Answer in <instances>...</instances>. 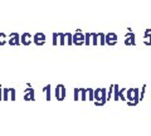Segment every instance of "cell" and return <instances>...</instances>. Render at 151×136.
Returning <instances> with one entry per match:
<instances>
[{
  "label": "cell",
  "instance_id": "cell-19",
  "mask_svg": "<svg viewBox=\"0 0 151 136\" xmlns=\"http://www.w3.org/2000/svg\"><path fill=\"white\" fill-rule=\"evenodd\" d=\"M9 91H10V88H4V91H3V100L4 101H8L9 100V97H8Z\"/></svg>",
  "mask_w": 151,
  "mask_h": 136
},
{
  "label": "cell",
  "instance_id": "cell-21",
  "mask_svg": "<svg viewBox=\"0 0 151 136\" xmlns=\"http://www.w3.org/2000/svg\"><path fill=\"white\" fill-rule=\"evenodd\" d=\"M79 92H81V91H79V88H74V98H73L74 101L79 100Z\"/></svg>",
  "mask_w": 151,
  "mask_h": 136
},
{
  "label": "cell",
  "instance_id": "cell-11",
  "mask_svg": "<svg viewBox=\"0 0 151 136\" xmlns=\"http://www.w3.org/2000/svg\"><path fill=\"white\" fill-rule=\"evenodd\" d=\"M151 29L149 28V29H146L145 34H144V44L145 45H151Z\"/></svg>",
  "mask_w": 151,
  "mask_h": 136
},
{
  "label": "cell",
  "instance_id": "cell-5",
  "mask_svg": "<svg viewBox=\"0 0 151 136\" xmlns=\"http://www.w3.org/2000/svg\"><path fill=\"white\" fill-rule=\"evenodd\" d=\"M33 42H34V44L40 47L45 43V34L44 33H37V34L33 35Z\"/></svg>",
  "mask_w": 151,
  "mask_h": 136
},
{
  "label": "cell",
  "instance_id": "cell-9",
  "mask_svg": "<svg viewBox=\"0 0 151 136\" xmlns=\"http://www.w3.org/2000/svg\"><path fill=\"white\" fill-rule=\"evenodd\" d=\"M24 100L25 101H34L35 100V97H34V90L32 88H27L25 90V95H24Z\"/></svg>",
  "mask_w": 151,
  "mask_h": 136
},
{
  "label": "cell",
  "instance_id": "cell-4",
  "mask_svg": "<svg viewBox=\"0 0 151 136\" xmlns=\"http://www.w3.org/2000/svg\"><path fill=\"white\" fill-rule=\"evenodd\" d=\"M81 91V100L82 101H86V100H89V101H94V91L92 88H79Z\"/></svg>",
  "mask_w": 151,
  "mask_h": 136
},
{
  "label": "cell",
  "instance_id": "cell-24",
  "mask_svg": "<svg viewBox=\"0 0 151 136\" xmlns=\"http://www.w3.org/2000/svg\"><path fill=\"white\" fill-rule=\"evenodd\" d=\"M145 91H146V86H144L141 88V93H140V101L144 100V96H145Z\"/></svg>",
  "mask_w": 151,
  "mask_h": 136
},
{
  "label": "cell",
  "instance_id": "cell-1",
  "mask_svg": "<svg viewBox=\"0 0 151 136\" xmlns=\"http://www.w3.org/2000/svg\"><path fill=\"white\" fill-rule=\"evenodd\" d=\"M126 98L129 106H136L140 102V90L139 88H129L126 90Z\"/></svg>",
  "mask_w": 151,
  "mask_h": 136
},
{
  "label": "cell",
  "instance_id": "cell-16",
  "mask_svg": "<svg viewBox=\"0 0 151 136\" xmlns=\"http://www.w3.org/2000/svg\"><path fill=\"white\" fill-rule=\"evenodd\" d=\"M8 40H6V35L4 34V33H0V45H4L6 44Z\"/></svg>",
  "mask_w": 151,
  "mask_h": 136
},
{
  "label": "cell",
  "instance_id": "cell-15",
  "mask_svg": "<svg viewBox=\"0 0 151 136\" xmlns=\"http://www.w3.org/2000/svg\"><path fill=\"white\" fill-rule=\"evenodd\" d=\"M92 35V44L98 45V33H91Z\"/></svg>",
  "mask_w": 151,
  "mask_h": 136
},
{
  "label": "cell",
  "instance_id": "cell-23",
  "mask_svg": "<svg viewBox=\"0 0 151 136\" xmlns=\"http://www.w3.org/2000/svg\"><path fill=\"white\" fill-rule=\"evenodd\" d=\"M58 33H53V45H58Z\"/></svg>",
  "mask_w": 151,
  "mask_h": 136
},
{
  "label": "cell",
  "instance_id": "cell-17",
  "mask_svg": "<svg viewBox=\"0 0 151 136\" xmlns=\"http://www.w3.org/2000/svg\"><path fill=\"white\" fill-rule=\"evenodd\" d=\"M44 92H45V95H47V101H50V84L45 86Z\"/></svg>",
  "mask_w": 151,
  "mask_h": 136
},
{
  "label": "cell",
  "instance_id": "cell-3",
  "mask_svg": "<svg viewBox=\"0 0 151 136\" xmlns=\"http://www.w3.org/2000/svg\"><path fill=\"white\" fill-rule=\"evenodd\" d=\"M72 40H73L74 45L79 47V45L84 44V42H86V35H84L83 33H81V30H79V29H77V32H76L73 34V37H72Z\"/></svg>",
  "mask_w": 151,
  "mask_h": 136
},
{
  "label": "cell",
  "instance_id": "cell-22",
  "mask_svg": "<svg viewBox=\"0 0 151 136\" xmlns=\"http://www.w3.org/2000/svg\"><path fill=\"white\" fill-rule=\"evenodd\" d=\"M86 35V42H84V44L86 45H91V40H89V38H91V33H87V34H84Z\"/></svg>",
  "mask_w": 151,
  "mask_h": 136
},
{
  "label": "cell",
  "instance_id": "cell-13",
  "mask_svg": "<svg viewBox=\"0 0 151 136\" xmlns=\"http://www.w3.org/2000/svg\"><path fill=\"white\" fill-rule=\"evenodd\" d=\"M119 92H120V87L117 86V84H115V86H113V100H115V101H119L120 100Z\"/></svg>",
  "mask_w": 151,
  "mask_h": 136
},
{
  "label": "cell",
  "instance_id": "cell-2",
  "mask_svg": "<svg viewBox=\"0 0 151 136\" xmlns=\"http://www.w3.org/2000/svg\"><path fill=\"white\" fill-rule=\"evenodd\" d=\"M94 105L96 106H103L107 102V90L106 88H97L94 90Z\"/></svg>",
  "mask_w": 151,
  "mask_h": 136
},
{
  "label": "cell",
  "instance_id": "cell-10",
  "mask_svg": "<svg viewBox=\"0 0 151 136\" xmlns=\"http://www.w3.org/2000/svg\"><path fill=\"white\" fill-rule=\"evenodd\" d=\"M125 44H126V45H136V42H135V34H134L132 32H130L129 34H126Z\"/></svg>",
  "mask_w": 151,
  "mask_h": 136
},
{
  "label": "cell",
  "instance_id": "cell-12",
  "mask_svg": "<svg viewBox=\"0 0 151 136\" xmlns=\"http://www.w3.org/2000/svg\"><path fill=\"white\" fill-rule=\"evenodd\" d=\"M65 38H67V34H65V33H58V39H59V44H60V45L67 44V42H65Z\"/></svg>",
  "mask_w": 151,
  "mask_h": 136
},
{
  "label": "cell",
  "instance_id": "cell-8",
  "mask_svg": "<svg viewBox=\"0 0 151 136\" xmlns=\"http://www.w3.org/2000/svg\"><path fill=\"white\" fill-rule=\"evenodd\" d=\"M32 38H33V37L30 35V33H24V34H22V37H20V43L23 45H25V47L30 45Z\"/></svg>",
  "mask_w": 151,
  "mask_h": 136
},
{
  "label": "cell",
  "instance_id": "cell-20",
  "mask_svg": "<svg viewBox=\"0 0 151 136\" xmlns=\"http://www.w3.org/2000/svg\"><path fill=\"white\" fill-rule=\"evenodd\" d=\"M65 34H67V44L68 45H70V44H73V40H72V34H70V33H65Z\"/></svg>",
  "mask_w": 151,
  "mask_h": 136
},
{
  "label": "cell",
  "instance_id": "cell-18",
  "mask_svg": "<svg viewBox=\"0 0 151 136\" xmlns=\"http://www.w3.org/2000/svg\"><path fill=\"white\" fill-rule=\"evenodd\" d=\"M65 98V88L63 84H60V101H63Z\"/></svg>",
  "mask_w": 151,
  "mask_h": 136
},
{
  "label": "cell",
  "instance_id": "cell-26",
  "mask_svg": "<svg viewBox=\"0 0 151 136\" xmlns=\"http://www.w3.org/2000/svg\"><path fill=\"white\" fill-rule=\"evenodd\" d=\"M3 100V90H1V86H0V101Z\"/></svg>",
  "mask_w": 151,
  "mask_h": 136
},
{
  "label": "cell",
  "instance_id": "cell-7",
  "mask_svg": "<svg viewBox=\"0 0 151 136\" xmlns=\"http://www.w3.org/2000/svg\"><path fill=\"white\" fill-rule=\"evenodd\" d=\"M8 43L10 45H20V35L18 33H12L10 39L8 40Z\"/></svg>",
  "mask_w": 151,
  "mask_h": 136
},
{
  "label": "cell",
  "instance_id": "cell-25",
  "mask_svg": "<svg viewBox=\"0 0 151 136\" xmlns=\"http://www.w3.org/2000/svg\"><path fill=\"white\" fill-rule=\"evenodd\" d=\"M10 93H12L10 100L12 101H15V90H14V88H10Z\"/></svg>",
  "mask_w": 151,
  "mask_h": 136
},
{
  "label": "cell",
  "instance_id": "cell-14",
  "mask_svg": "<svg viewBox=\"0 0 151 136\" xmlns=\"http://www.w3.org/2000/svg\"><path fill=\"white\" fill-rule=\"evenodd\" d=\"M98 44H106V34H103V33H98Z\"/></svg>",
  "mask_w": 151,
  "mask_h": 136
},
{
  "label": "cell",
  "instance_id": "cell-6",
  "mask_svg": "<svg viewBox=\"0 0 151 136\" xmlns=\"http://www.w3.org/2000/svg\"><path fill=\"white\" fill-rule=\"evenodd\" d=\"M106 44L107 45H116L117 44V35L115 33H108V34H106Z\"/></svg>",
  "mask_w": 151,
  "mask_h": 136
}]
</instances>
